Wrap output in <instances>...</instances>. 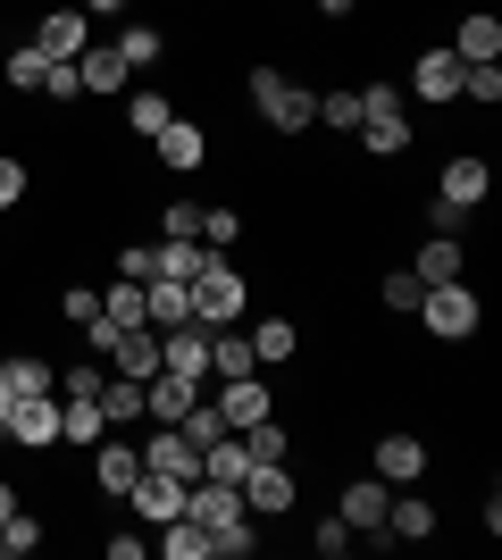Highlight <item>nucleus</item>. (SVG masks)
Instances as JSON below:
<instances>
[{
  "mask_svg": "<svg viewBox=\"0 0 502 560\" xmlns=\"http://www.w3.org/2000/svg\"><path fill=\"white\" fill-rule=\"evenodd\" d=\"M252 109L268 117V135H311L318 126V93H302V84L277 75V68H252Z\"/></svg>",
  "mask_w": 502,
  "mask_h": 560,
  "instance_id": "1",
  "label": "nucleus"
},
{
  "mask_svg": "<svg viewBox=\"0 0 502 560\" xmlns=\"http://www.w3.org/2000/svg\"><path fill=\"white\" fill-rule=\"evenodd\" d=\"M478 318H486V302L469 293V277H460V284H428V293H419V327H428L435 343H469Z\"/></svg>",
  "mask_w": 502,
  "mask_h": 560,
  "instance_id": "2",
  "label": "nucleus"
},
{
  "mask_svg": "<svg viewBox=\"0 0 502 560\" xmlns=\"http://www.w3.org/2000/svg\"><path fill=\"white\" fill-rule=\"evenodd\" d=\"M243 310H252V284H243V268H226V252H218L210 268L192 277V318H201V327H235Z\"/></svg>",
  "mask_w": 502,
  "mask_h": 560,
  "instance_id": "3",
  "label": "nucleus"
},
{
  "mask_svg": "<svg viewBox=\"0 0 502 560\" xmlns=\"http://www.w3.org/2000/svg\"><path fill=\"white\" fill-rule=\"evenodd\" d=\"M385 502H394V486L369 468V477H343V493H335V518H343L352 536H385Z\"/></svg>",
  "mask_w": 502,
  "mask_h": 560,
  "instance_id": "4",
  "label": "nucleus"
},
{
  "mask_svg": "<svg viewBox=\"0 0 502 560\" xmlns=\"http://www.w3.org/2000/svg\"><path fill=\"white\" fill-rule=\"evenodd\" d=\"M210 401H218V419H226V435H243L252 419H268V410H277V394L260 385V369H252V376H218Z\"/></svg>",
  "mask_w": 502,
  "mask_h": 560,
  "instance_id": "5",
  "label": "nucleus"
},
{
  "mask_svg": "<svg viewBox=\"0 0 502 560\" xmlns=\"http://www.w3.org/2000/svg\"><path fill=\"white\" fill-rule=\"evenodd\" d=\"M160 369H167V376H192V385H210V327H201V318L167 327V335H160Z\"/></svg>",
  "mask_w": 502,
  "mask_h": 560,
  "instance_id": "6",
  "label": "nucleus"
},
{
  "mask_svg": "<svg viewBox=\"0 0 502 560\" xmlns=\"http://www.w3.org/2000/svg\"><path fill=\"white\" fill-rule=\"evenodd\" d=\"M293 493H302V486H293L285 460H252V477H243V511H252V518H285Z\"/></svg>",
  "mask_w": 502,
  "mask_h": 560,
  "instance_id": "7",
  "label": "nucleus"
},
{
  "mask_svg": "<svg viewBox=\"0 0 502 560\" xmlns=\"http://www.w3.org/2000/svg\"><path fill=\"white\" fill-rule=\"evenodd\" d=\"M151 160H160L167 176H192V167L210 160V135H201V126H192V117H167L160 135H151Z\"/></svg>",
  "mask_w": 502,
  "mask_h": 560,
  "instance_id": "8",
  "label": "nucleus"
},
{
  "mask_svg": "<svg viewBox=\"0 0 502 560\" xmlns=\"http://www.w3.org/2000/svg\"><path fill=\"white\" fill-rule=\"evenodd\" d=\"M369 468H377L385 486H419V477H428V444H419L410 427H394V435H377V452H369Z\"/></svg>",
  "mask_w": 502,
  "mask_h": 560,
  "instance_id": "9",
  "label": "nucleus"
},
{
  "mask_svg": "<svg viewBox=\"0 0 502 560\" xmlns=\"http://www.w3.org/2000/svg\"><path fill=\"white\" fill-rule=\"evenodd\" d=\"M143 477V444H126V435H101L93 444V486L109 493V502H126V486Z\"/></svg>",
  "mask_w": 502,
  "mask_h": 560,
  "instance_id": "10",
  "label": "nucleus"
},
{
  "mask_svg": "<svg viewBox=\"0 0 502 560\" xmlns=\"http://www.w3.org/2000/svg\"><path fill=\"white\" fill-rule=\"evenodd\" d=\"M435 192H444V201H460V210H486V192H494V167H486L478 151H460V160H444Z\"/></svg>",
  "mask_w": 502,
  "mask_h": 560,
  "instance_id": "11",
  "label": "nucleus"
},
{
  "mask_svg": "<svg viewBox=\"0 0 502 560\" xmlns=\"http://www.w3.org/2000/svg\"><path fill=\"white\" fill-rule=\"evenodd\" d=\"M402 93H419V101H460V59H453V50H419V59H410V75H402Z\"/></svg>",
  "mask_w": 502,
  "mask_h": 560,
  "instance_id": "12",
  "label": "nucleus"
},
{
  "mask_svg": "<svg viewBox=\"0 0 502 560\" xmlns=\"http://www.w3.org/2000/svg\"><path fill=\"white\" fill-rule=\"evenodd\" d=\"M126 502H135V518H143V527H167V518L185 511V486H176V477H160V468H143V477L126 486Z\"/></svg>",
  "mask_w": 502,
  "mask_h": 560,
  "instance_id": "13",
  "label": "nucleus"
},
{
  "mask_svg": "<svg viewBox=\"0 0 502 560\" xmlns=\"http://www.w3.org/2000/svg\"><path fill=\"white\" fill-rule=\"evenodd\" d=\"M143 468H160V477L192 486V477H201V452L185 444V427H151V444H143Z\"/></svg>",
  "mask_w": 502,
  "mask_h": 560,
  "instance_id": "14",
  "label": "nucleus"
},
{
  "mask_svg": "<svg viewBox=\"0 0 502 560\" xmlns=\"http://www.w3.org/2000/svg\"><path fill=\"white\" fill-rule=\"evenodd\" d=\"M192 401H201V385H192V376H167V369L143 376V419H151V427H176Z\"/></svg>",
  "mask_w": 502,
  "mask_h": 560,
  "instance_id": "15",
  "label": "nucleus"
},
{
  "mask_svg": "<svg viewBox=\"0 0 502 560\" xmlns=\"http://www.w3.org/2000/svg\"><path fill=\"white\" fill-rule=\"evenodd\" d=\"M460 59V68H486V59H502V18H486V9H469V18L453 25V43H444Z\"/></svg>",
  "mask_w": 502,
  "mask_h": 560,
  "instance_id": "16",
  "label": "nucleus"
},
{
  "mask_svg": "<svg viewBox=\"0 0 502 560\" xmlns=\"http://www.w3.org/2000/svg\"><path fill=\"white\" fill-rule=\"evenodd\" d=\"M109 376H160V327H118V343H109Z\"/></svg>",
  "mask_w": 502,
  "mask_h": 560,
  "instance_id": "17",
  "label": "nucleus"
},
{
  "mask_svg": "<svg viewBox=\"0 0 502 560\" xmlns=\"http://www.w3.org/2000/svg\"><path fill=\"white\" fill-rule=\"evenodd\" d=\"M34 50L43 59H84V9H43L34 18Z\"/></svg>",
  "mask_w": 502,
  "mask_h": 560,
  "instance_id": "18",
  "label": "nucleus"
},
{
  "mask_svg": "<svg viewBox=\"0 0 502 560\" xmlns=\"http://www.w3.org/2000/svg\"><path fill=\"white\" fill-rule=\"evenodd\" d=\"M9 444H17V452H50V444H59V401H50V394L17 401V419H9Z\"/></svg>",
  "mask_w": 502,
  "mask_h": 560,
  "instance_id": "19",
  "label": "nucleus"
},
{
  "mask_svg": "<svg viewBox=\"0 0 502 560\" xmlns=\"http://www.w3.org/2000/svg\"><path fill=\"white\" fill-rule=\"evenodd\" d=\"M0 385L17 401H34V394H59V369H50L43 351H9V360H0Z\"/></svg>",
  "mask_w": 502,
  "mask_h": 560,
  "instance_id": "20",
  "label": "nucleus"
},
{
  "mask_svg": "<svg viewBox=\"0 0 502 560\" xmlns=\"http://www.w3.org/2000/svg\"><path fill=\"white\" fill-rule=\"evenodd\" d=\"M143 318H151V327H185V318H192V284H176V277H151L143 284Z\"/></svg>",
  "mask_w": 502,
  "mask_h": 560,
  "instance_id": "21",
  "label": "nucleus"
},
{
  "mask_svg": "<svg viewBox=\"0 0 502 560\" xmlns=\"http://www.w3.org/2000/svg\"><path fill=\"white\" fill-rule=\"evenodd\" d=\"M428 536H435V511L419 493H394L385 502V544H428Z\"/></svg>",
  "mask_w": 502,
  "mask_h": 560,
  "instance_id": "22",
  "label": "nucleus"
},
{
  "mask_svg": "<svg viewBox=\"0 0 502 560\" xmlns=\"http://www.w3.org/2000/svg\"><path fill=\"white\" fill-rule=\"evenodd\" d=\"M460 268H469V259H460L453 234H428V243H419V259H410V277H419V284H460Z\"/></svg>",
  "mask_w": 502,
  "mask_h": 560,
  "instance_id": "23",
  "label": "nucleus"
},
{
  "mask_svg": "<svg viewBox=\"0 0 502 560\" xmlns=\"http://www.w3.org/2000/svg\"><path fill=\"white\" fill-rule=\"evenodd\" d=\"M75 75H84V93H126V75H135V68H126V59H118L109 43H84Z\"/></svg>",
  "mask_w": 502,
  "mask_h": 560,
  "instance_id": "24",
  "label": "nucleus"
},
{
  "mask_svg": "<svg viewBox=\"0 0 502 560\" xmlns=\"http://www.w3.org/2000/svg\"><path fill=\"white\" fill-rule=\"evenodd\" d=\"M293 351H302V327H293V318H260V327H252V360H260V369H285Z\"/></svg>",
  "mask_w": 502,
  "mask_h": 560,
  "instance_id": "25",
  "label": "nucleus"
},
{
  "mask_svg": "<svg viewBox=\"0 0 502 560\" xmlns=\"http://www.w3.org/2000/svg\"><path fill=\"white\" fill-rule=\"evenodd\" d=\"M101 435H109V419H101V401H68V394H59V444H84V452H93Z\"/></svg>",
  "mask_w": 502,
  "mask_h": 560,
  "instance_id": "26",
  "label": "nucleus"
},
{
  "mask_svg": "<svg viewBox=\"0 0 502 560\" xmlns=\"http://www.w3.org/2000/svg\"><path fill=\"white\" fill-rule=\"evenodd\" d=\"M260 360H252V335L235 327H210V376H252Z\"/></svg>",
  "mask_w": 502,
  "mask_h": 560,
  "instance_id": "27",
  "label": "nucleus"
},
{
  "mask_svg": "<svg viewBox=\"0 0 502 560\" xmlns=\"http://www.w3.org/2000/svg\"><path fill=\"white\" fill-rule=\"evenodd\" d=\"M201 477H218V486H243V477H252V452H243V435H218V444L201 452Z\"/></svg>",
  "mask_w": 502,
  "mask_h": 560,
  "instance_id": "28",
  "label": "nucleus"
},
{
  "mask_svg": "<svg viewBox=\"0 0 502 560\" xmlns=\"http://www.w3.org/2000/svg\"><path fill=\"white\" fill-rule=\"evenodd\" d=\"M160 552H167V560H210V527L176 511V518H167V527H160Z\"/></svg>",
  "mask_w": 502,
  "mask_h": 560,
  "instance_id": "29",
  "label": "nucleus"
},
{
  "mask_svg": "<svg viewBox=\"0 0 502 560\" xmlns=\"http://www.w3.org/2000/svg\"><path fill=\"white\" fill-rule=\"evenodd\" d=\"M101 419L109 427H143V385H135V376H109V385H101Z\"/></svg>",
  "mask_w": 502,
  "mask_h": 560,
  "instance_id": "30",
  "label": "nucleus"
},
{
  "mask_svg": "<svg viewBox=\"0 0 502 560\" xmlns=\"http://www.w3.org/2000/svg\"><path fill=\"white\" fill-rule=\"evenodd\" d=\"M43 68H50V59L34 43H9V50H0V75H9L17 93H43Z\"/></svg>",
  "mask_w": 502,
  "mask_h": 560,
  "instance_id": "31",
  "label": "nucleus"
},
{
  "mask_svg": "<svg viewBox=\"0 0 502 560\" xmlns=\"http://www.w3.org/2000/svg\"><path fill=\"white\" fill-rule=\"evenodd\" d=\"M201 243H210V252H235V243H243V210H226V201H201Z\"/></svg>",
  "mask_w": 502,
  "mask_h": 560,
  "instance_id": "32",
  "label": "nucleus"
},
{
  "mask_svg": "<svg viewBox=\"0 0 502 560\" xmlns=\"http://www.w3.org/2000/svg\"><path fill=\"white\" fill-rule=\"evenodd\" d=\"M167 117H176V101H167V93H135V101H126V135H143V142H151Z\"/></svg>",
  "mask_w": 502,
  "mask_h": 560,
  "instance_id": "33",
  "label": "nucleus"
},
{
  "mask_svg": "<svg viewBox=\"0 0 502 560\" xmlns=\"http://www.w3.org/2000/svg\"><path fill=\"white\" fill-rule=\"evenodd\" d=\"M101 318H118V327H151V318H143V284L118 277L109 293H101Z\"/></svg>",
  "mask_w": 502,
  "mask_h": 560,
  "instance_id": "34",
  "label": "nucleus"
},
{
  "mask_svg": "<svg viewBox=\"0 0 502 560\" xmlns=\"http://www.w3.org/2000/svg\"><path fill=\"white\" fill-rule=\"evenodd\" d=\"M34 544H43V518H34V511H9V518H0V560H25Z\"/></svg>",
  "mask_w": 502,
  "mask_h": 560,
  "instance_id": "35",
  "label": "nucleus"
},
{
  "mask_svg": "<svg viewBox=\"0 0 502 560\" xmlns=\"http://www.w3.org/2000/svg\"><path fill=\"white\" fill-rule=\"evenodd\" d=\"M318 126H327V135H352V126H360V84H343V93H318Z\"/></svg>",
  "mask_w": 502,
  "mask_h": 560,
  "instance_id": "36",
  "label": "nucleus"
},
{
  "mask_svg": "<svg viewBox=\"0 0 502 560\" xmlns=\"http://www.w3.org/2000/svg\"><path fill=\"white\" fill-rule=\"evenodd\" d=\"M109 50H118V59H126V68H151V59H160V25H126V34H118V43H109Z\"/></svg>",
  "mask_w": 502,
  "mask_h": 560,
  "instance_id": "37",
  "label": "nucleus"
},
{
  "mask_svg": "<svg viewBox=\"0 0 502 560\" xmlns=\"http://www.w3.org/2000/svg\"><path fill=\"white\" fill-rule=\"evenodd\" d=\"M419 293H428V284L410 277V268H385V284H377V302H385V310H402V318L419 310Z\"/></svg>",
  "mask_w": 502,
  "mask_h": 560,
  "instance_id": "38",
  "label": "nucleus"
},
{
  "mask_svg": "<svg viewBox=\"0 0 502 560\" xmlns=\"http://www.w3.org/2000/svg\"><path fill=\"white\" fill-rule=\"evenodd\" d=\"M101 385H109V369H93V360L59 369V394H68V401H101Z\"/></svg>",
  "mask_w": 502,
  "mask_h": 560,
  "instance_id": "39",
  "label": "nucleus"
},
{
  "mask_svg": "<svg viewBox=\"0 0 502 560\" xmlns=\"http://www.w3.org/2000/svg\"><path fill=\"white\" fill-rule=\"evenodd\" d=\"M460 101H478V109L502 101V68H494V59H486V68H460Z\"/></svg>",
  "mask_w": 502,
  "mask_h": 560,
  "instance_id": "40",
  "label": "nucleus"
},
{
  "mask_svg": "<svg viewBox=\"0 0 502 560\" xmlns=\"http://www.w3.org/2000/svg\"><path fill=\"white\" fill-rule=\"evenodd\" d=\"M43 101H84V75H75V59H50V68H43Z\"/></svg>",
  "mask_w": 502,
  "mask_h": 560,
  "instance_id": "41",
  "label": "nucleus"
},
{
  "mask_svg": "<svg viewBox=\"0 0 502 560\" xmlns=\"http://www.w3.org/2000/svg\"><path fill=\"white\" fill-rule=\"evenodd\" d=\"M25 185H34V176H25V160H17V151H0V218L25 201Z\"/></svg>",
  "mask_w": 502,
  "mask_h": 560,
  "instance_id": "42",
  "label": "nucleus"
},
{
  "mask_svg": "<svg viewBox=\"0 0 502 560\" xmlns=\"http://www.w3.org/2000/svg\"><path fill=\"white\" fill-rule=\"evenodd\" d=\"M311 544H318V560H343V552H352V527H343V518H318V527H311Z\"/></svg>",
  "mask_w": 502,
  "mask_h": 560,
  "instance_id": "43",
  "label": "nucleus"
},
{
  "mask_svg": "<svg viewBox=\"0 0 502 560\" xmlns=\"http://www.w3.org/2000/svg\"><path fill=\"white\" fill-rule=\"evenodd\" d=\"M59 310L84 327V318H101V293H93V284H68V293H59Z\"/></svg>",
  "mask_w": 502,
  "mask_h": 560,
  "instance_id": "44",
  "label": "nucleus"
},
{
  "mask_svg": "<svg viewBox=\"0 0 502 560\" xmlns=\"http://www.w3.org/2000/svg\"><path fill=\"white\" fill-rule=\"evenodd\" d=\"M428 226H435V234H460V226H469V210H460V201H444V192H435V201H428Z\"/></svg>",
  "mask_w": 502,
  "mask_h": 560,
  "instance_id": "45",
  "label": "nucleus"
},
{
  "mask_svg": "<svg viewBox=\"0 0 502 560\" xmlns=\"http://www.w3.org/2000/svg\"><path fill=\"white\" fill-rule=\"evenodd\" d=\"M160 226H167V234H201V201H167Z\"/></svg>",
  "mask_w": 502,
  "mask_h": 560,
  "instance_id": "46",
  "label": "nucleus"
},
{
  "mask_svg": "<svg viewBox=\"0 0 502 560\" xmlns=\"http://www.w3.org/2000/svg\"><path fill=\"white\" fill-rule=\"evenodd\" d=\"M118 277H135V284H151V243H126V252H118Z\"/></svg>",
  "mask_w": 502,
  "mask_h": 560,
  "instance_id": "47",
  "label": "nucleus"
},
{
  "mask_svg": "<svg viewBox=\"0 0 502 560\" xmlns=\"http://www.w3.org/2000/svg\"><path fill=\"white\" fill-rule=\"evenodd\" d=\"M135 0H84V18H126Z\"/></svg>",
  "mask_w": 502,
  "mask_h": 560,
  "instance_id": "48",
  "label": "nucleus"
},
{
  "mask_svg": "<svg viewBox=\"0 0 502 560\" xmlns=\"http://www.w3.org/2000/svg\"><path fill=\"white\" fill-rule=\"evenodd\" d=\"M360 0H318V18H352Z\"/></svg>",
  "mask_w": 502,
  "mask_h": 560,
  "instance_id": "49",
  "label": "nucleus"
},
{
  "mask_svg": "<svg viewBox=\"0 0 502 560\" xmlns=\"http://www.w3.org/2000/svg\"><path fill=\"white\" fill-rule=\"evenodd\" d=\"M9 419H17V394H9V385H0V435H9Z\"/></svg>",
  "mask_w": 502,
  "mask_h": 560,
  "instance_id": "50",
  "label": "nucleus"
},
{
  "mask_svg": "<svg viewBox=\"0 0 502 560\" xmlns=\"http://www.w3.org/2000/svg\"><path fill=\"white\" fill-rule=\"evenodd\" d=\"M9 511H17V486H0V518H9Z\"/></svg>",
  "mask_w": 502,
  "mask_h": 560,
  "instance_id": "51",
  "label": "nucleus"
}]
</instances>
